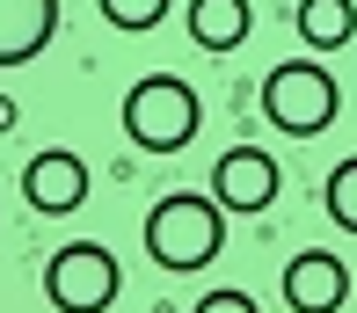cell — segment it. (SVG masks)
<instances>
[{"mask_svg": "<svg viewBox=\"0 0 357 313\" xmlns=\"http://www.w3.org/2000/svg\"><path fill=\"white\" fill-rule=\"evenodd\" d=\"M226 248V204L204 190H168L146 211V255L160 270H212Z\"/></svg>", "mask_w": 357, "mask_h": 313, "instance_id": "6da1fadb", "label": "cell"}, {"mask_svg": "<svg viewBox=\"0 0 357 313\" xmlns=\"http://www.w3.org/2000/svg\"><path fill=\"white\" fill-rule=\"evenodd\" d=\"M335 109H343V88H335L328 66L314 59H284L263 73V117L284 131V139H321V131L335 124Z\"/></svg>", "mask_w": 357, "mask_h": 313, "instance_id": "7a4b0ae2", "label": "cell"}, {"mask_svg": "<svg viewBox=\"0 0 357 313\" xmlns=\"http://www.w3.org/2000/svg\"><path fill=\"white\" fill-rule=\"evenodd\" d=\"M204 124V102L190 80L175 73H146L132 80V95H124V131H132L139 153H175V146H190Z\"/></svg>", "mask_w": 357, "mask_h": 313, "instance_id": "3957f363", "label": "cell"}, {"mask_svg": "<svg viewBox=\"0 0 357 313\" xmlns=\"http://www.w3.org/2000/svg\"><path fill=\"white\" fill-rule=\"evenodd\" d=\"M117 291H124V270L102 241H73V248H59L44 262V299L59 313H109Z\"/></svg>", "mask_w": 357, "mask_h": 313, "instance_id": "277c9868", "label": "cell"}, {"mask_svg": "<svg viewBox=\"0 0 357 313\" xmlns=\"http://www.w3.org/2000/svg\"><path fill=\"white\" fill-rule=\"evenodd\" d=\"M278 190H284V175H278V153H263V146H226L219 153V168H212V197L226 211H270L278 204Z\"/></svg>", "mask_w": 357, "mask_h": 313, "instance_id": "5b68a950", "label": "cell"}, {"mask_svg": "<svg viewBox=\"0 0 357 313\" xmlns=\"http://www.w3.org/2000/svg\"><path fill=\"white\" fill-rule=\"evenodd\" d=\"M22 197H29V211H44V219L80 211V197H88V160H80L73 146L29 153V168H22Z\"/></svg>", "mask_w": 357, "mask_h": 313, "instance_id": "8992f818", "label": "cell"}, {"mask_svg": "<svg viewBox=\"0 0 357 313\" xmlns=\"http://www.w3.org/2000/svg\"><path fill=\"white\" fill-rule=\"evenodd\" d=\"M343 299H350V270H343V255L306 248V255L284 262V306H291V313H343Z\"/></svg>", "mask_w": 357, "mask_h": 313, "instance_id": "52a82bcc", "label": "cell"}, {"mask_svg": "<svg viewBox=\"0 0 357 313\" xmlns=\"http://www.w3.org/2000/svg\"><path fill=\"white\" fill-rule=\"evenodd\" d=\"M52 37H59V0H0V66L44 59Z\"/></svg>", "mask_w": 357, "mask_h": 313, "instance_id": "ba28073f", "label": "cell"}, {"mask_svg": "<svg viewBox=\"0 0 357 313\" xmlns=\"http://www.w3.org/2000/svg\"><path fill=\"white\" fill-rule=\"evenodd\" d=\"M248 29H255L248 0H190V37H197V52H234Z\"/></svg>", "mask_w": 357, "mask_h": 313, "instance_id": "9c48e42d", "label": "cell"}, {"mask_svg": "<svg viewBox=\"0 0 357 313\" xmlns=\"http://www.w3.org/2000/svg\"><path fill=\"white\" fill-rule=\"evenodd\" d=\"M299 37L314 52H343L357 37V0H299Z\"/></svg>", "mask_w": 357, "mask_h": 313, "instance_id": "30bf717a", "label": "cell"}, {"mask_svg": "<svg viewBox=\"0 0 357 313\" xmlns=\"http://www.w3.org/2000/svg\"><path fill=\"white\" fill-rule=\"evenodd\" d=\"M321 204H328V219L343 226V234H357V153H350V160H335L328 190H321Z\"/></svg>", "mask_w": 357, "mask_h": 313, "instance_id": "8fae6325", "label": "cell"}, {"mask_svg": "<svg viewBox=\"0 0 357 313\" xmlns=\"http://www.w3.org/2000/svg\"><path fill=\"white\" fill-rule=\"evenodd\" d=\"M95 8H102L109 29H132V37H139V29H160V22H168L175 0H95Z\"/></svg>", "mask_w": 357, "mask_h": 313, "instance_id": "7c38bea8", "label": "cell"}, {"mask_svg": "<svg viewBox=\"0 0 357 313\" xmlns=\"http://www.w3.org/2000/svg\"><path fill=\"white\" fill-rule=\"evenodd\" d=\"M190 313H263V306H255L248 291H234V284H219V291H204V299L190 306Z\"/></svg>", "mask_w": 357, "mask_h": 313, "instance_id": "4fadbf2b", "label": "cell"}, {"mask_svg": "<svg viewBox=\"0 0 357 313\" xmlns=\"http://www.w3.org/2000/svg\"><path fill=\"white\" fill-rule=\"evenodd\" d=\"M0 131H15V95H0Z\"/></svg>", "mask_w": 357, "mask_h": 313, "instance_id": "5bb4252c", "label": "cell"}]
</instances>
